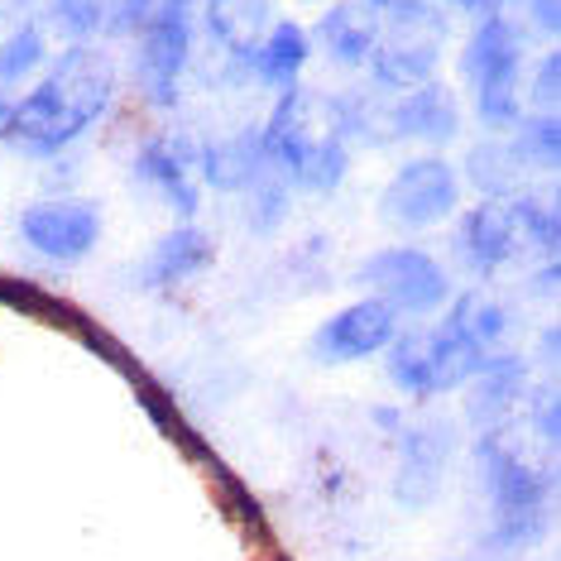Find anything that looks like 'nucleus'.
<instances>
[{
  "label": "nucleus",
  "mask_w": 561,
  "mask_h": 561,
  "mask_svg": "<svg viewBox=\"0 0 561 561\" xmlns=\"http://www.w3.org/2000/svg\"><path fill=\"white\" fill-rule=\"evenodd\" d=\"M116 96V68L106 54L72 44L44 68V78L20 92L5 139L30 159H54L106 116Z\"/></svg>",
  "instance_id": "1"
},
{
  "label": "nucleus",
  "mask_w": 561,
  "mask_h": 561,
  "mask_svg": "<svg viewBox=\"0 0 561 561\" xmlns=\"http://www.w3.org/2000/svg\"><path fill=\"white\" fill-rule=\"evenodd\" d=\"M260 149L288 183L308 187V193H331L351 169L336 101L302 92V87H288L278 96V106L270 111V121L260 130Z\"/></svg>",
  "instance_id": "2"
},
{
  "label": "nucleus",
  "mask_w": 561,
  "mask_h": 561,
  "mask_svg": "<svg viewBox=\"0 0 561 561\" xmlns=\"http://www.w3.org/2000/svg\"><path fill=\"white\" fill-rule=\"evenodd\" d=\"M476 456H480V480H484L490 514H494L484 547H490V552H518V547H528L542 528L547 480H542V470L508 442L504 427L484 432Z\"/></svg>",
  "instance_id": "3"
},
{
  "label": "nucleus",
  "mask_w": 561,
  "mask_h": 561,
  "mask_svg": "<svg viewBox=\"0 0 561 561\" xmlns=\"http://www.w3.org/2000/svg\"><path fill=\"white\" fill-rule=\"evenodd\" d=\"M557 254V207L538 197H494L480 202L456 226V254L476 274H494L514 254Z\"/></svg>",
  "instance_id": "4"
},
{
  "label": "nucleus",
  "mask_w": 561,
  "mask_h": 561,
  "mask_svg": "<svg viewBox=\"0 0 561 561\" xmlns=\"http://www.w3.org/2000/svg\"><path fill=\"white\" fill-rule=\"evenodd\" d=\"M461 72H466V87L476 96V116L484 130L494 135H514L523 125V34L518 24L504 15H484L476 24V34L466 39V54H461Z\"/></svg>",
  "instance_id": "5"
},
{
  "label": "nucleus",
  "mask_w": 561,
  "mask_h": 561,
  "mask_svg": "<svg viewBox=\"0 0 561 561\" xmlns=\"http://www.w3.org/2000/svg\"><path fill=\"white\" fill-rule=\"evenodd\" d=\"M442 48H446V10L437 0H423V5H403L379 15V39L369 48L365 68L389 92H413L423 82H437Z\"/></svg>",
  "instance_id": "6"
},
{
  "label": "nucleus",
  "mask_w": 561,
  "mask_h": 561,
  "mask_svg": "<svg viewBox=\"0 0 561 561\" xmlns=\"http://www.w3.org/2000/svg\"><path fill=\"white\" fill-rule=\"evenodd\" d=\"M360 284L369 288V298H385L393 312L408 317H437L451 302V278L427 250L413 245H389L379 254H369L360 264Z\"/></svg>",
  "instance_id": "7"
},
{
  "label": "nucleus",
  "mask_w": 561,
  "mask_h": 561,
  "mask_svg": "<svg viewBox=\"0 0 561 561\" xmlns=\"http://www.w3.org/2000/svg\"><path fill=\"white\" fill-rule=\"evenodd\" d=\"M197 15V0H163L139 30V92L154 106H178V87H183L187 58H193Z\"/></svg>",
  "instance_id": "8"
},
{
  "label": "nucleus",
  "mask_w": 561,
  "mask_h": 561,
  "mask_svg": "<svg viewBox=\"0 0 561 561\" xmlns=\"http://www.w3.org/2000/svg\"><path fill=\"white\" fill-rule=\"evenodd\" d=\"M456 202H461V173L442 154H417L379 193V216L393 231H427V226H442L446 216H456Z\"/></svg>",
  "instance_id": "9"
},
{
  "label": "nucleus",
  "mask_w": 561,
  "mask_h": 561,
  "mask_svg": "<svg viewBox=\"0 0 561 561\" xmlns=\"http://www.w3.org/2000/svg\"><path fill=\"white\" fill-rule=\"evenodd\" d=\"M20 236L54 264H78L101 240V211L87 197H44L20 211Z\"/></svg>",
  "instance_id": "10"
},
{
  "label": "nucleus",
  "mask_w": 561,
  "mask_h": 561,
  "mask_svg": "<svg viewBox=\"0 0 561 561\" xmlns=\"http://www.w3.org/2000/svg\"><path fill=\"white\" fill-rule=\"evenodd\" d=\"M399 336V312L389 308L385 298H360L351 308L331 312L322 327L312 331L308 351L312 360L322 365H355V360H369Z\"/></svg>",
  "instance_id": "11"
},
{
  "label": "nucleus",
  "mask_w": 561,
  "mask_h": 561,
  "mask_svg": "<svg viewBox=\"0 0 561 561\" xmlns=\"http://www.w3.org/2000/svg\"><path fill=\"white\" fill-rule=\"evenodd\" d=\"M135 178L145 187H154V193L169 202V207L183 216V221H193L197 216V202H202V154H193V145H187L183 135H154L145 149H139L135 159Z\"/></svg>",
  "instance_id": "12"
},
{
  "label": "nucleus",
  "mask_w": 561,
  "mask_h": 561,
  "mask_svg": "<svg viewBox=\"0 0 561 561\" xmlns=\"http://www.w3.org/2000/svg\"><path fill=\"white\" fill-rule=\"evenodd\" d=\"M480 360H484V351H480V341L470 336V327H466V317L456 302L437 327H423V393L427 399L461 389L466 379L476 375Z\"/></svg>",
  "instance_id": "13"
},
{
  "label": "nucleus",
  "mask_w": 561,
  "mask_h": 561,
  "mask_svg": "<svg viewBox=\"0 0 561 561\" xmlns=\"http://www.w3.org/2000/svg\"><path fill=\"white\" fill-rule=\"evenodd\" d=\"M385 116H389V139H417V145H451L456 130H461V106L442 82L399 92V101Z\"/></svg>",
  "instance_id": "14"
},
{
  "label": "nucleus",
  "mask_w": 561,
  "mask_h": 561,
  "mask_svg": "<svg viewBox=\"0 0 561 561\" xmlns=\"http://www.w3.org/2000/svg\"><path fill=\"white\" fill-rule=\"evenodd\" d=\"M466 385H470V393H466L470 423L494 432V427H504L508 417H514L518 399L528 393V365H523L518 355H484Z\"/></svg>",
  "instance_id": "15"
},
{
  "label": "nucleus",
  "mask_w": 561,
  "mask_h": 561,
  "mask_svg": "<svg viewBox=\"0 0 561 561\" xmlns=\"http://www.w3.org/2000/svg\"><path fill=\"white\" fill-rule=\"evenodd\" d=\"M446 456H451V437L437 423H423L403 437L399 451V476H393V494L403 508H427L442 490L446 476Z\"/></svg>",
  "instance_id": "16"
},
{
  "label": "nucleus",
  "mask_w": 561,
  "mask_h": 561,
  "mask_svg": "<svg viewBox=\"0 0 561 561\" xmlns=\"http://www.w3.org/2000/svg\"><path fill=\"white\" fill-rule=\"evenodd\" d=\"M207 264H211V236L202 231V226L183 221V226H173L169 236H159L154 250L139 260L135 284L139 288H178V284H187V278H197Z\"/></svg>",
  "instance_id": "17"
},
{
  "label": "nucleus",
  "mask_w": 561,
  "mask_h": 561,
  "mask_svg": "<svg viewBox=\"0 0 561 561\" xmlns=\"http://www.w3.org/2000/svg\"><path fill=\"white\" fill-rule=\"evenodd\" d=\"M375 39H379V15L369 5H360V0H341V5H331L317 20V44L336 62H346V68H365Z\"/></svg>",
  "instance_id": "18"
},
{
  "label": "nucleus",
  "mask_w": 561,
  "mask_h": 561,
  "mask_svg": "<svg viewBox=\"0 0 561 561\" xmlns=\"http://www.w3.org/2000/svg\"><path fill=\"white\" fill-rule=\"evenodd\" d=\"M466 183L476 187L484 202L494 197H523L533 187V173L528 163L514 154V145L508 139H484L466 154Z\"/></svg>",
  "instance_id": "19"
},
{
  "label": "nucleus",
  "mask_w": 561,
  "mask_h": 561,
  "mask_svg": "<svg viewBox=\"0 0 561 561\" xmlns=\"http://www.w3.org/2000/svg\"><path fill=\"white\" fill-rule=\"evenodd\" d=\"M312 54V34L302 30V24L293 20H274V30L264 34V44L254 48V78L264 87H278V92H288V87H298L302 78V62Z\"/></svg>",
  "instance_id": "20"
},
{
  "label": "nucleus",
  "mask_w": 561,
  "mask_h": 561,
  "mask_svg": "<svg viewBox=\"0 0 561 561\" xmlns=\"http://www.w3.org/2000/svg\"><path fill=\"white\" fill-rule=\"evenodd\" d=\"M211 34L221 39V48H231L236 58H254V48L264 44V34L274 30V5L270 0H221L207 10Z\"/></svg>",
  "instance_id": "21"
},
{
  "label": "nucleus",
  "mask_w": 561,
  "mask_h": 561,
  "mask_svg": "<svg viewBox=\"0 0 561 561\" xmlns=\"http://www.w3.org/2000/svg\"><path fill=\"white\" fill-rule=\"evenodd\" d=\"M264 163L270 159L260 149V130H240L202 154V178H207V187H221V193H245V183Z\"/></svg>",
  "instance_id": "22"
},
{
  "label": "nucleus",
  "mask_w": 561,
  "mask_h": 561,
  "mask_svg": "<svg viewBox=\"0 0 561 561\" xmlns=\"http://www.w3.org/2000/svg\"><path fill=\"white\" fill-rule=\"evenodd\" d=\"M48 62V39H44V24H34V20H24L15 34H10L5 44H0V87L5 92H15L20 96V87L34 78Z\"/></svg>",
  "instance_id": "23"
},
{
  "label": "nucleus",
  "mask_w": 561,
  "mask_h": 561,
  "mask_svg": "<svg viewBox=\"0 0 561 561\" xmlns=\"http://www.w3.org/2000/svg\"><path fill=\"white\" fill-rule=\"evenodd\" d=\"M508 145H514V154L528 163L533 178L552 173L561 163V121L557 116H538V111H533V116H523V125L514 130Z\"/></svg>",
  "instance_id": "24"
},
{
  "label": "nucleus",
  "mask_w": 561,
  "mask_h": 561,
  "mask_svg": "<svg viewBox=\"0 0 561 561\" xmlns=\"http://www.w3.org/2000/svg\"><path fill=\"white\" fill-rule=\"evenodd\" d=\"M245 193H250V226L254 231H274L288 211V178L278 173L274 163H264L245 183Z\"/></svg>",
  "instance_id": "25"
},
{
  "label": "nucleus",
  "mask_w": 561,
  "mask_h": 561,
  "mask_svg": "<svg viewBox=\"0 0 561 561\" xmlns=\"http://www.w3.org/2000/svg\"><path fill=\"white\" fill-rule=\"evenodd\" d=\"M533 106H538V116H557V106H561V58H557V48H547L538 72H533Z\"/></svg>",
  "instance_id": "26"
},
{
  "label": "nucleus",
  "mask_w": 561,
  "mask_h": 561,
  "mask_svg": "<svg viewBox=\"0 0 561 561\" xmlns=\"http://www.w3.org/2000/svg\"><path fill=\"white\" fill-rule=\"evenodd\" d=\"M528 15L542 34H557L561 30V0H528Z\"/></svg>",
  "instance_id": "27"
},
{
  "label": "nucleus",
  "mask_w": 561,
  "mask_h": 561,
  "mask_svg": "<svg viewBox=\"0 0 561 561\" xmlns=\"http://www.w3.org/2000/svg\"><path fill=\"white\" fill-rule=\"evenodd\" d=\"M24 24V0H0V44Z\"/></svg>",
  "instance_id": "28"
},
{
  "label": "nucleus",
  "mask_w": 561,
  "mask_h": 561,
  "mask_svg": "<svg viewBox=\"0 0 561 561\" xmlns=\"http://www.w3.org/2000/svg\"><path fill=\"white\" fill-rule=\"evenodd\" d=\"M15 92H5V87H0V139H5V130H10V116H15Z\"/></svg>",
  "instance_id": "29"
},
{
  "label": "nucleus",
  "mask_w": 561,
  "mask_h": 561,
  "mask_svg": "<svg viewBox=\"0 0 561 561\" xmlns=\"http://www.w3.org/2000/svg\"><path fill=\"white\" fill-rule=\"evenodd\" d=\"M360 5H369L375 15H389V10H403V5H423V0H360Z\"/></svg>",
  "instance_id": "30"
},
{
  "label": "nucleus",
  "mask_w": 561,
  "mask_h": 561,
  "mask_svg": "<svg viewBox=\"0 0 561 561\" xmlns=\"http://www.w3.org/2000/svg\"><path fill=\"white\" fill-rule=\"evenodd\" d=\"M197 5H202V15H207V10H211V5H221V0H197Z\"/></svg>",
  "instance_id": "31"
}]
</instances>
